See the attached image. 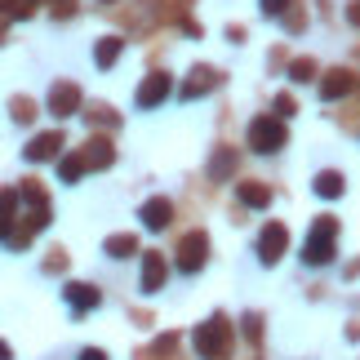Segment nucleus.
Listing matches in <instances>:
<instances>
[{
  "mask_svg": "<svg viewBox=\"0 0 360 360\" xmlns=\"http://www.w3.org/2000/svg\"><path fill=\"white\" fill-rule=\"evenodd\" d=\"M285 245H289V231H285V223H267L258 231V258L267 262H281V254H285Z\"/></svg>",
  "mask_w": 360,
  "mask_h": 360,
  "instance_id": "423d86ee",
  "label": "nucleus"
},
{
  "mask_svg": "<svg viewBox=\"0 0 360 360\" xmlns=\"http://www.w3.org/2000/svg\"><path fill=\"white\" fill-rule=\"evenodd\" d=\"M285 120L281 116H258L254 124H249V147L262 151V156H271V151H281L285 147Z\"/></svg>",
  "mask_w": 360,
  "mask_h": 360,
  "instance_id": "7ed1b4c3",
  "label": "nucleus"
},
{
  "mask_svg": "<svg viewBox=\"0 0 360 360\" xmlns=\"http://www.w3.org/2000/svg\"><path fill=\"white\" fill-rule=\"evenodd\" d=\"M276 116H294V98H289V94L276 98Z\"/></svg>",
  "mask_w": 360,
  "mask_h": 360,
  "instance_id": "cd10ccee",
  "label": "nucleus"
},
{
  "mask_svg": "<svg viewBox=\"0 0 360 360\" xmlns=\"http://www.w3.org/2000/svg\"><path fill=\"white\" fill-rule=\"evenodd\" d=\"M311 76H316V63H311V58H294V63H289V80H298V85H307Z\"/></svg>",
  "mask_w": 360,
  "mask_h": 360,
  "instance_id": "393cba45",
  "label": "nucleus"
},
{
  "mask_svg": "<svg viewBox=\"0 0 360 360\" xmlns=\"http://www.w3.org/2000/svg\"><path fill=\"white\" fill-rule=\"evenodd\" d=\"M98 5H116V0H98Z\"/></svg>",
  "mask_w": 360,
  "mask_h": 360,
  "instance_id": "72a5a7b5",
  "label": "nucleus"
},
{
  "mask_svg": "<svg viewBox=\"0 0 360 360\" xmlns=\"http://www.w3.org/2000/svg\"><path fill=\"white\" fill-rule=\"evenodd\" d=\"M80 360H107V356H103V352H94V347H89V352H80Z\"/></svg>",
  "mask_w": 360,
  "mask_h": 360,
  "instance_id": "7c9ffc66",
  "label": "nucleus"
},
{
  "mask_svg": "<svg viewBox=\"0 0 360 360\" xmlns=\"http://www.w3.org/2000/svg\"><path fill=\"white\" fill-rule=\"evenodd\" d=\"M49 112L58 116V120H63V116H76V112H80V89L72 85V80H58V85L49 89Z\"/></svg>",
  "mask_w": 360,
  "mask_h": 360,
  "instance_id": "6e6552de",
  "label": "nucleus"
},
{
  "mask_svg": "<svg viewBox=\"0 0 360 360\" xmlns=\"http://www.w3.org/2000/svg\"><path fill=\"white\" fill-rule=\"evenodd\" d=\"M76 13V0H53V18H72Z\"/></svg>",
  "mask_w": 360,
  "mask_h": 360,
  "instance_id": "bb28decb",
  "label": "nucleus"
},
{
  "mask_svg": "<svg viewBox=\"0 0 360 360\" xmlns=\"http://www.w3.org/2000/svg\"><path fill=\"white\" fill-rule=\"evenodd\" d=\"M5 22H9V18H5V13H0V36H5Z\"/></svg>",
  "mask_w": 360,
  "mask_h": 360,
  "instance_id": "473e14b6",
  "label": "nucleus"
},
{
  "mask_svg": "<svg viewBox=\"0 0 360 360\" xmlns=\"http://www.w3.org/2000/svg\"><path fill=\"white\" fill-rule=\"evenodd\" d=\"M231 169H236V147H223V151L210 160V178H214V183H223Z\"/></svg>",
  "mask_w": 360,
  "mask_h": 360,
  "instance_id": "6ab92c4d",
  "label": "nucleus"
},
{
  "mask_svg": "<svg viewBox=\"0 0 360 360\" xmlns=\"http://www.w3.org/2000/svg\"><path fill=\"white\" fill-rule=\"evenodd\" d=\"M196 352H200V360H227L231 356V325H227V316H210L205 325H196Z\"/></svg>",
  "mask_w": 360,
  "mask_h": 360,
  "instance_id": "f03ea898",
  "label": "nucleus"
},
{
  "mask_svg": "<svg viewBox=\"0 0 360 360\" xmlns=\"http://www.w3.org/2000/svg\"><path fill=\"white\" fill-rule=\"evenodd\" d=\"M13 223H18V191L0 187V240H9Z\"/></svg>",
  "mask_w": 360,
  "mask_h": 360,
  "instance_id": "2eb2a0df",
  "label": "nucleus"
},
{
  "mask_svg": "<svg viewBox=\"0 0 360 360\" xmlns=\"http://www.w3.org/2000/svg\"><path fill=\"white\" fill-rule=\"evenodd\" d=\"M107 258H129V254H138V240L129 236V231H120V236H107Z\"/></svg>",
  "mask_w": 360,
  "mask_h": 360,
  "instance_id": "aec40b11",
  "label": "nucleus"
},
{
  "mask_svg": "<svg viewBox=\"0 0 360 360\" xmlns=\"http://www.w3.org/2000/svg\"><path fill=\"white\" fill-rule=\"evenodd\" d=\"M169 218H174V205L165 200V196H151V200L143 205V227H147V231L169 227Z\"/></svg>",
  "mask_w": 360,
  "mask_h": 360,
  "instance_id": "ddd939ff",
  "label": "nucleus"
},
{
  "mask_svg": "<svg viewBox=\"0 0 360 360\" xmlns=\"http://www.w3.org/2000/svg\"><path fill=\"white\" fill-rule=\"evenodd\" d=\"M347 89H352V72H342V67H334V72H325V80H321V98H325V103L342 98Z\"/></svg>",
  "mask_w": 360,
  "mask_h": 360,
  "instance_id": "dca6fc26",
  "label": "nucleus"
},
{
  "mask_svg": "<svg viewBox=\"0 0 360 360\" xmlns=\"http://www.w3.org/2000/svg\"><path fill=\"white\" fill-rule=\"evenodd\" d=\"M76 156L85 160V169H107V165L116 160V151H112V143H107V138H89L85 151H76Z\"/></svg>",
  "mask_w": 360,
  "mask_h": 360,
  "instance_id": "9b49d317",
  "label": "nucleus"
},
{
  "mask_svg": "<svg viewBox=\"0 0 360 360\" xmlns=\"http://www.w3.org/2000/svg\"><path fill=\"white\" fill-rule=\"evenodd\" d=\"M89 124H103V129H116V124H120V116L112 112V107H107V103H98V107H89Z\"/></svg>",
  "mask_w": 360,
  "mask_h": 360,
  "instance_id": "5701e85b",
  "label": "nucleus"
},
{
  "mask_svg": "<svg viewBox=\"0 0 360 360\" xmlns=\"http://www.w3.org/2000/svg\"><path fill=\"white\" fill-rule=\"evenodd\" d=\"M120 49H124V40H120V36H103V40H98V49H94V63H98L103 72H107V67L120 58Z\"/></svg>",
  "mask_w": 360,
  "mask_h": 360,
  "instance_id": "a211bd4d",
  "label": "nucleus"
},
{
  "mask_svg": "<svg viewBox=\"0 0 360 360\" xmlns=\"http://www.w3.org/2000/svg\"><path fill=\"white\" fill-rule=\"evenodd\" d=\"M347 22H352V27H360V0H352V9H347Z\"/></svg>",
  "mask_w": 360,
  "mask_h": 360,
  "instance_id": "c756f323",
  "label": "nucleus"
},
{
  "mask_svg": "<svg viewBox=\"0 0 360 360\" xmlns=\"http://www.w3.org/2000/svg\"><path fill=\"white\" fill-rule=\"evenodd\" d=\"M67 267V254H63V249H53V258L45 262V271H63Z\"/></svg>",
  "mask_w": 360,
  "mask_h": 360,
  "instance_id": "c85d7f7f",
  "label": "nucleus"
},
{
  "mask_svg": "<svg viewBox=\"0 0 360 360\" xmlns=\"http://www.w3.org/2000/svg\"><path fill=\"white\" fill-rule=\"evenodd\" d=\"M36 5L40 0H0V13H5V18H32Z\"/></svg>",
  "mask_w": 360,
  "mask_h": 360,
  "instance_id": "412c9836",
  "label": "nucleus"
},
{
  "mask_svg": "<svg viewBox=\"0 0 360 360\" xmlns=\"http://www.w3.org/2000/svg\"><path fill=\"white\" fill-rule=\"evenodd\" d=\"M289 5H298V0H262V13H267V18H285Z\"/></svg>",
  "mask_w": 360,
  "mask_h": 360,
  "instance_id": "a878e982",
  "label": "nucleus"
},
{
  "mask_svg": "<svg viewBox=\"0 0 360 360\" xmlns=\"http://www.w3.org/2000/svg\"><path fill=\"white\" fill-rule=\"evenodd\" d=\"M9 112H13V120H18V124H32V120H36V103H32V98H22V94H18V98L9 103Z\"/></svg>",
  "mask_w": 360,
  "mask_h": 360,
  "instance_id": "b1692460",
  "label": "nucleus"
},
{
  "mask_svg": "<svg viewBox=\"0 0 360 360\" xmlns=\"http://www.w3.org/2000/svg\"><path fill=\"white\" fill-rule=\"evenodd\" d=\"M218 80H223V76H218L214 67H196V72H191V80L183 85V98H187V103H191V98H205L210 89H218Z\"/></svg>",
  "mask_w": 360,
  "mask_h": 360,
  "instance_id": "f8f14e48",
  "label": "nucleus"
},
{
  "mask_svg": "<svg viewBox=\"0 0 360 360\" xmlns=\"http://www.w3.org/2000/svg\"><path fill=\"white\" fill-rule=\"evenodd\" d=\"M236 196H240V205H249V210H267L271 187L267 183H236Z\"/></svg>",
  "mask_w": 360,
  "mask_h": 360,
  "instance_id": "f3484780",
  "label": "nucleus"
},
{
  "mask_svg": "<svg viewBox=\"0 0 360 360\" xmlns=\"http://www.w3.org/2000/svg\"><path fill=\"white\" fill-rule=\"evenodd\" d=\"M334 240H338V218L321 214L307 231V240H302V262L307 267H325L329 258H334Z\"/></svg>",
  "mask_w": 360,
  "mask_h": 360,
  "instance_id": "f257e3e1",
  "label": "nucleus"
},
{
  "mask_svg": "<svg viewBox=\"0 0 360 360\" xmlns=\"http://www.w3.org/2000/svg\"><path fill=\"white\" fill-rule=\"evenodd\" d=\"M311 187H316V196H321V200H338L342 191H347V178H342L338 169H321Z\"/></svg>",
  "mask_w": 360,
  "mask_h": 360,
  "instance_id": "4468645a",
  "label": "nucleus"
},
{
  "mask_svg": "<svg viewBox=\"0 0 360 360\" xmlns=\"http://www.w3.org/2000/svg\"><path fill=\"white\" fill-rule=\"evenodd\" d=\"M80 174H85V160H80L76 151H72V156H63V165H58V178H63V183H80Z\"/></svg>",
  "mask_w": 360,
  "mask_h": 360,
  "instance_id": "4be33fe9",
  "label": "nucleus"
},
{
  "mask_svg": "<svg viewBox=\"0 0 360 360\" xmlns=\"http://www.w3.org/2000/svg\"><path fill=\"white\" fill-rule=\"evenodd\" d=\"M205 258H210V236L205 231H191V236H183V245H178V271L196 276L205 267Z\"/></svg>",
  "mask_w": 360,
  "mask_h": 360,
  "instance_id": "20e7f679",
  "label": "nucleus"
},
{
  "mask_svg": "<svg viewBox=\"0 0 360 360\" xmlns=\"http://www.w3.org/2000/svg\"><path fill=\"white\" fill-rule=\"evenodd\" d=\"M0 360H13V352H9V342L0 338Z\"/></svg>",
  "mask_w": 360,
  "mask_h": 360,
  "instance_id": "2f4dec72",
  "label": "nucleus"
},
{
  "mask_svg": "<svg viewBox=\"0 0 360 360\" xmlns=\"http://www.w3.org/2000/svg\"><path fill=\"white\" fill-rule=\"evenodd\" d=\"M169 94H174V80L169 76H165V72H151L147 80H143V85H138V107H143V112H147V107H156V103H165V98H169Z\"/></svg>",
  "mask_w": 360,
  "mask_h": 360,
  "instance_id": "0eeeda50",
  "label": "nucleus"
},
{
  "mask_svg": "<svg viewBox=\"0 0 360 360\" xmlns=\"http://www.w3.org/2000/svg\"><path fill=\"white\" fill-rule=\"evenodd\" d=\"M165 276H169V262H165V254H143V294H160L165 289Z\"/></svg>",
  "mask_w": 360,
  "mask_h": 360,
  "instance_id": "1a4fd4ad",
  "label": "nucleus"
},
{
  "mask_svg": "<svg viewBox=\"0 0 360 360\" xmlns=\"http://www.w3.org/2000/svg\"><path fill=\"white\" fill-rule=\"evenodd\" d=\"M63 147H67V138H63L58 129H49V134H36L32 143L22 147V156L32 160V165H40V160H58V156H63Z\"/></svg>",
  "mask_w": 360,
  "mask_h": 360,
  "instance_id": "39448f33",
  "label": "nucleus"
},
{
  "mask_svg": "<svg viewBox=\"0 0 360 360\" xmlns=\"http://www.w3.org/2000/svg\"><path fill=\"white\" fill-rule=\"evenodd\" d=\"M63 294H67V302H72V311H76V316H85V311H94V307L103 302L98 289H94V285H80V281H72V285L63 289Z\"/></svg>",
  "mask_w": 360,
  "mask_h": 360,
  "instance_id": "9d476101",
  "label": "nucleus"
}]
</instances>
